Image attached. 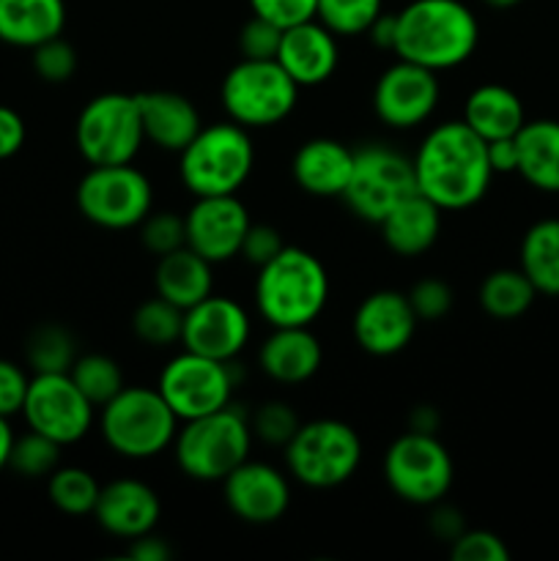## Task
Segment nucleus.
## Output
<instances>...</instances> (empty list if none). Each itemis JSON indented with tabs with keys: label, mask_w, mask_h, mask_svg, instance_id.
Returning <instances> with one entry per match:
<instances>
[{
	"label": "nucleus",
	"mask_w": 559,
	"mask_h": 561,
	"mask_svg": "<svg viewBox=\"0 0 559 561\" xmlns=\"http://www.w3.org/2000/svg\"><path fill=\"white\" fill-rule=\"evenodd\" d=\"M96 405L80 392L69 373H36L27 383L25 416L27 427L53 438L60 447L77 444L88 436Z\"/></svg>",
	"instance_id": "4468645a"
},
{
	"label": "nucleus",
	"mask_w": 559,
	"mask_h": 561,
	"mask_svg": "<svg viewBox=\"0 0 559 561\" xmlns=\"http://www.w3.org/2000/svg\"><path fill=\"white\" fill-rule=\"evenodd\" d=\"M431 529H433V535H438V537H442V540L453 542L455 537H458L460 531H464V520H460V513H455V510L438 507L436 513H433Z\"/></svg>",
	"instance_id": "3c124183"
},
{
	"label": "nucleus",
	"mask_w": 559,
	"mask_h": 561,
	"mask_svg": "<svg viewBox=\"0 0 559 561\" xmlns=\"http://www.w3.org/2000/svg\"><path fill=\"white\" fill-rule=\"evenodd\" d=\"M420 318L400 290H376L354 312V340L365 354L395 356L411 343Z\"/></svg>",
	"instance_id": "6ab92c4d"
},
{
	"label": "nucleus",
	"mask_w": 559,
	"mask_h": 561,
	"mask_svg": "<svg viewBox=\"0 0 559 561\" xmlns=\"http://www.w3.org/2000/svg\"><path fill=\"white\" fill-rule=\"evenodd\" d=\"M280 42H283V27L274 25V22H269V20H263V16L252 14L239 33L241 58L277 60Z\"/></svg>",
	"instance_id": "a19ab883"
},
{
	"label": "nucleus",
	"mask_w": 559,
	"mask_h": 561,
	"mask_svg": "<svg viewBox=\"0 0 559 561\" xmlns=\"http://www.w3.org/2000/svg\"><path fill=\"white\" fill-rule=\"evenodd\" d=\"M378 230L395 255L417 257L436 244L442 233V208L422 192H411L378 222Z\"/></svg>",
	"instance_id": "393cba45"
},
{
	"label": "nucleus",
	"mask_w": 559,
	"mask_h": 561,
	"mask_svg": "<svg viewBox=\"0 0 559 561\" xmlns=\"http://www.w3.org/2000/svg\"><path fill=\"white\" fill-rule=\"evenodd\" d=\"M411 192H417L414 168L406 153L384 142L356 148L349 186L343 192L345 206L354 217L378 225Z\"/></svg>",
	"instance_id": "f8f14e48"
},
{
	"label": "nucleus",
	"mask_w": 559,
	"mask_h": 561,
	"mask_svg": "<svg viewBox=\"0 0 559 561\" xmlns=\"http://www.w3.org/2000/svg\"><path fill=\"white\" fill-rule=\"evenodd\" d=\"M537 299L535 285L521 268H497L480 285V307L497 321H515Z\"/></svg>",
	"instance_id": "7c9ffc66"
},
{
	"label": "nucleus",
	"mask_w": 559,
	"mask_h": 561,
	"mask_svg": "<svg viewBox=\"0 0 559 561\" xmlns=\"http://www.w3.org/2000/svg\"><path fill=\"white\" fill-rule=\"evenodd\" d=\"M66 27L64 0H0V42L33 49Z\"/></svg>",
	"instance_id": "cd10ccee"
},
{
	"label": "nucleus",
	"mask_w": 559,
	"mask_h": 561,
	"mask_svg": "<svg viewBox=\"0 0 559 561\" xmlns=\"http://www.w3.org/2000/svg\"><path fill=\"white\" fill-rule=\"evenodd\" d=\"M362 463V442L351 425L340 420L301 422L285 444V466L296 482L316 491L338 488L356 474Z\"/></svg>",
	"instance_id": "0eeeda50"
},
{
	"label": "nucleus",
	"mask_w": 559,
	"mask_h": 561,
	"mask_svg": "<svg viewBox=\"0 0 559 561\" xmlns=\"http://www.w3.org/2000/svg\"><path fill=\"white\" fill-rule=\"evenodd\" d=\"M14 431L9 425V416H0V469L9 466V455L11 447H14Z\"/></svg>",
	"instance_id": "5fc2aeb1"
},
{
	"label": "nucleus",
	"mask_w": 559,
	"mask_h": 561,
	"mask_svg": "<svg viewBox=\"0 0 559 561\" xmlns=\"http://www.w3.org/2000/svg\"><path fill=\"white\" fill-rule=\"evenodd\" d=\"M301 88L277 60L241 58L225 75L219 99L230 121L244 129H269L288 118Z\"/></svg>",
	"instance_id": "6e6552de"
},
{
	"label": "nucleus",
	"mask_w": 559,
	"mask_h": 561,
	"mask_svg": "<svg viewBox=\"0 0 559 561\" xmlns=\"http://www.w3.org/2000/svg\"><path fill=\"white\" fill-rule=\"evenodd\" d=\"M69 376L71 381L80 387V392L85 394L96 409L107 405L110 400L126 387L118 362H115L113 356H104V354L77 356L75 365L69 367Z\"/></svg>",
	"instance_id": "473e14b6"
},
{
	"label": "nucleus",
	"mask_w": 559,
	"mask_h": 561,
	"mask_svg": "<svg viewBox=\"0 0 559 561\" xmlns=\"http://www.w3.org/2000/svg\"><path fill=\"white\" fill-rule=\"evenodd\" d=\"M283 247H285V241H283V236H280L277 228H272V225H250L244 241H241L239 255H244L247 263H252V266L261 268V266H266V263L272 261L280 250H283Z\"/></svg>",
	"instance_id": "a18cd8bd"
},
{
	"label": "nucleus",
	"mask_w": 559,
	"mask_h": 561,
	"mask_svg": "<svg viewBox=\"0 0 559 561\" xmlns=\"http://www.w3.org/2000/svg\"><path fill=\"white\" fill-rule=\"evenodd\" d=\"M142 118V135L159 151L181 153L201 131V113L186 96L175 91L137 93Z\"/></svg>",
	"instance_id": "4be33fe9"
},
{
	"label": "nucleus",
	"mask_w": 559,
	"mask_h": 561,
	"mask_svg": "<svg viewBox=\"0 0 559 561\" xmlns=\"http://www.w3.org/2000/svg\"><path fill=\"white\" fill-rule=\"evenodd\" d=\"M455 466L436 433L409 431L389 444L384 455V480L392 493L417 507H433L453 488Z\"/></svg>",
	"instance_id": "9d476101"
},
{
	"label": "nucleus",
	"mask_w": 559,
	"mask_h": 561,
	"mask_svg": "<svg viewBox=\"0 0 559 561\" xmlns=\"http://www.w3.org/2000/svg\"><path fill=\"white\" fill-rule=\"evenodd\" d=\"M464 121L486 142L515 137L526 124L524 102L515 91L499 82H486L466 96Z\"/></svg>",
	"instance_id": "a878e982"
},
{
	"label": "nucleus",
	"mask_w": 559,
	"mask_h": 561,
	"mask_svg": "<svg viewBox=\"0 0 559 561\" xmlns=\"http://www.w3.org/2000/svg\"><path fill=\"white\" fill-rule=\"evenodd\" d=\"M354 168V148L332 137H312L294 153L290 173L312 197H343Z\"/></svg>",
	"instance_id": "5701e85b"
},
{
	"label": "nucleus",
	"mask_w": 559,
	"mask_h": 561,
	"mask_svg": "<svg viewBox=\"0 0 559 561\" xmlns=\"http://www.w3.org/2000/svg\"><path fill=\"white\" fill-rule=\"evenodd\" d=\"M250 343V316L228 296H206L184 310L181 345L208 359L233 362Z\"/></svg>",
	"instance_id": "dca6fc26"
},
{
	"label": "nucleus",
	"mask_w": 559,
	"mask_h": 561,
	"mask_svg": "<svg viewBox=\"0 0 559 561\" xmlns=\"http://www.w3.org/2000/svg\"><path fill=\"white\" fill-rule=\"evenodd\" d=\"M338 36L323 22L307 20L283 31L277 64L299 88L323 85L338 69Z\"/></svg>",
	"instance_id": "412c9836"
},
{
	"label": "nucleus",
	"mask_w": 559,
	"mask_h": 561,
	"mask_svg": "<svg viewBox=\"0 0 559 561\" xmlns=\"http://www.w3.org/2000/svg\"><path fill=\"white\" fill-rule=\"evenodd\" d=\"M137 228H140L142 247H146L148 252H153L157 257L186 247V225L181 214H173V211L148 214Z\"/></svg>",
	"instance_id": "58836bf2"
},
{
	"label": "nucleus",
	"mask_w": 559,
	"mask_h": 561,
	"mask_svg": "<svg viewBox=\"0 0 559 561\" xmlns=\"http://www.w3.org/2000/svg\"><path fill=\"white\" fill-rule=\"evenodd\" d=\"M384 11V0H318L316 20L334 36H362Z\"/></svg>",
	"instance_id": "c9c22d12"
},
{
	"label": "nucleus",
	"mask_w": 559,
	"mask_h": 561,
	"mask_svg": "<svg viewBox=\"0 0 559 561\" xmlns=\"http://www.w3.org/2000/svg\"><path fill=\"white\" fill-rule=\"evenodd\" d=\"M27 365L36 373H69L75 365V340L64 327H38L25 345Z\"/></svg>",
	"instance_id": "f704fd0d"
},
{
	"label": "nucleus",
	"mask_w": 559,
	"mask_h": 561,
	"mask_svg": "<svg viewBox=\"0 0 559 561\" xmlns=\"http://www.w3.org/2000/svg\"><path fill=\"white\" fill-rule=\"evenodd\" d=\"M102 485L96 477L80 466H58L47 477V496L55 510L66 515H93Z\"/></svg>",
	"instance_id": "2f4dec72"
},
{
	"label": "nucleus",
	"mask_w": 559,
	"mask_h": 561,
	"mask_svg": "<svg viewBox=\"0 0 559 561\" xmlns=\"http://www.w3.org/2000/svg\"><path fill=\"white\" fill-rule=\"evenodd\" d=\"M488 162H491L493 175L515 173V170H518V148H515V137H504V140L488 142Z\"/></svg>",
	"instance_id": "8fccbe9b"
},
{
	"label": "nucleus",
	"mask_w": 559,
	"mask_h": 561,
	"mask_svg": "<svg viewBox=\"0 0 559 561\" xmlns=\"http://www.w3.org/2000/svg\"><path fill=\"white\" fill-rule=\"evenodd\" d=\"M132 329H135L137 340L153 348H164V345L181 343V329H184V310L170 305L168 299L157 296V299L142 301L132 316Z\"/></svg>",
	"instance_id": "72a5a7b5"
},
{
	"label": "nucleus",
	"mask_w": 559,
	"mask_h": 561,
	"mask_svg": "<svg viewBox=\"0 0 559 561\" xmlns=\"http://www.w3.org/2000/svg\"><path fill=\"white\" fill-rule=\"evenodd\" d=\"M223 496L230 513L252 526L277 524L290 504V485L280 469L263 460L236 466L223 480Z\"/></svg>",
	"instance_id": "a211bd4d"
},
{
	"label": "nucleus",
	"mask_w": 559,
	"mask_h": 561,
	"mask_svg": "<svg viewBox=\"0 0 559 561\" xmlns=\"http://www.w3.org/2000/svg\"><path fill=\"white\" fill-rule=\"evenodd\" d=\"M438 96H442V88H438L436 71L398 58V64L384 69L376 80L373 110L384 126L403 131L425 124L436 113Z\"/></svg>",
	"instance_id": "2eb2a0df"
},
{
	"label": "nucleus",
	"mask_w": 559,
	"mask_h": 561,
	"mask_svg": "<svg viewBox=\"0 0 559 561\" xmlns=\"http://www.w3.org/2000/svg\"><path fill=\"white\" fill-rule=\"evenodd\" d=\"M159 515H162V504H159L157 491L132 477L102 485L99 502L93 507L96 524L107 535L121 537V540H135V537L153 531Z\"/></svg>",
	"instance_id": "aec40b11"
},
{
	"label": "nucleus",
	"mask_w": 559,
	"mask_h": 561,
	"mask_svg": "<svg viewBox=\"0 0 559 561\" xmlns=\"http://www.w3.org/2000/svg\"><path fill=\"white\" fill-rule=\"evenodd\" d=\"M252 427L236 405L184 422L175 433V463L190 480L223 482L250 458Z\"/></svg>",
	"instance_id": "39448f33"
},
{
	"label": "nucleus",
	"mask_w": 559,
	"mask_h": 561,
	"mask_svg": "<svg viewBox=\"0 0 559 561\" xmlns=\"http://www.w3.org/2000/svg\"><path fill=\"white\" fill-rule=\"evenodd\" d=\"M25 146V121L16 110L0 104V162L14 157Z\"/></svg>",
	"instance_id": "de8ad7c7"
},
{
	"label": "nucleus",
	"mask_w": 559,
	"mask_h": 561,
	"mask_svg": "<svg viewBox=\"0 0 559 561\" xmlns=\"http://www.w3.org/2000/svg\"><path fill=\"white\" fill-rule=\"evenodd\" d=\"M406 296H409L411 310H414L420 321H438V318H444L453 310V290L438 277L420 279Z\"/></svg>",
	"instance_id": "37998d69"
},
{
	"label": "nucleus",
	"mask_w": 559,
	"mask_h": 561,
	"mask_svg": "<svg viewBox=\"0 0 559 561\" xmlns=\"http://www.w3.org/2000/svg\"><path fill=\"white\" fill-rule=\"evenodd\" d=\"M518 170L515 173L537 192L559 195V121H526L515 135Z\"/></svg>",
	"instance_id": "bb28decb"
},
{
	"label": "nucleus",
	"mask_w": 559,
	"mask_h": 561,
	"mask_svg": "<svg viewBox=\"0 0 559 561\" xmlns=\"http://www.w3.org/2000/svg\"><path fill=\"white\" fill-rule=\"evenodd\" d=\"M255 168L250 131L236 121L201 126L190 146L179 153L181 184L195 197L236 195Z\"/></svg>",
	"instance_id": "20e7f679"
},
{
	"label": "nucleus",
	"mask_w": 559,
	"mask_h": 561,
	"mask_svg": "<svg viewBox=\"0 0 559 561\" xmlns=\"http://www.w3.org/2000/svg\"><path fill=\"white\" fill-rule=\"evenodd\" d=\"M323 348L310 327H280L263 340L258 365L277 383H305L321 370Z\"/></svg>",
	"instance_id": "b1692460"
},
{
	"label": "nucleus",
	"mask_w": 559,
	"mask_h": 561,
	"mask_svg": "<svg viewBox=\"0 0 559 561\" xmlns=\"http://www.w3.org/2000/svg\"><path fill=\"white\" fill-rule=\"evenodd\" d=\"M33 71L42 77L44 82H66L75 77L77 71V53L64 36H55L49 42H42L33 47Z\"/></svg>",
	"instance_id": "ea45409f"
},
{
	"label": "nucleus",
	"mask_w": 559,
	"mask_h": 561,
	"mask_svg": "<svg viewBox=\"0 0 559 561\" xmlns=\"http://www.w3.org/2000/svg\"><path fill=\"white\" fill-rule=\"evenodd\" d=\"M417 192L442 211H464L480 203L491 186L488 142L464 121H444L422 137L411 157Z\"/></svg>",
	"instance_id": "f257e3e1"
},
{
	"label": "nucleus",
	"mask_w": 559,
	"mask_h": 561,
	"mask_svg": "<svg viewBox=\"0 0 559 561\" xmlns=\"http://www.w3.org/2000/svg\"><path fill=\"white\" fill-rule=\"evenodd\" d=\"M60 449L64 447L58 442L27 427L25 436L14 438L9 469H14L20 477H27V480H42L60 466Z\"/></svg>",
	"instance_id": "e433bc0d"
},
{
	"label": "nucleus",
	"mask_w": 559,
	"mask_h": 561,
	"mask_svg": "<svg viewBox=\"0 0 559 561\" xmlns=\"http://www.w3.org/2000/svg\"><path fill=\"white\" fill-rule=\"evenodd\" d=\"M521 272L537 294L559 296V219H540L521 239Z\"/></svg>",
	"instance_id": "c756f323"
},
{
	"label": "nucleus",
	"mask_w": 559,
	"mask_h": 561,
	"mask_svg": "<svg viewBox=\"0 0 559 561\" xmlns=\"http://www.w3.org/2000/svg\"><path fill=\"white\" fill-rule=\"evenodd\" d=\"M250 9L252 14L263 16L285 31L299 22L316 20L318 0H250Z\"/></svg>",
	"instance_id": "c03bdc74"
},
{
	"label": "nucleus",
	"mask_w": 559,
	"mask_h": 561,
	"mask_svg": "<svg viewBox=\"0 0 559 561\" xmlns=\"http://www.w3.org/2000/svg\"><path fill=\"white\" fill-rule=\"evenodd\" d=\"M453 561H507L510 551L499 535L488 529H471L460 531L449 548Z\"/></svg>",
	"instance_id": "79ce46f5"
},
{
	"label": "nucleus",
	"mask_w": 559,
	"mask_h": 561,
	"mask_svg": "<svg viewBox=\"0 0 559 561\" xmlns=\"http://www.w3.org/2000/svg\"><path fill=\"white\" fill-rule=\"evenodd\" d=\"M153 186L142 170L126 164H91L77 184V208L104 230L137 228L151 214Z\"/></svg>",
	"instance_id": "1a4fd4ad"
},
{
	"label": "nucleus",
	"mask_w": 559,
	"mask_h": 561,
	"mask_svg": "<svg viewBox=\"0 0 559 561\" xmlns=\"http://www.w3.org/2000/svg\"><path fill=\"white\" fill-rule=\"evenodd\" d=\"M486 5H491V9H513V5H518L521 0H482Z\"/></svg>",
	"instance_id": "6e6d98bb"
},
{
	"label": "nucleus",
	"mask_w": 559,
	"mask_h": 561,
	"mask_svg": "<svg viewBox=\"0 0 559 561\" xmlns=\"http://www.w3.org/2000/svg\"><path fill=\"white\" fill-rule=\"evenodd\" d=\"M186 247L208 263H225L241 252L247 230H250V214L244 203L236 195H212L195 197L190 211L184 214Z\"/></svg>",
	"instance_id": "f3484780"
},
{
	"label": "nucleus",
	"mask_w": 559,
	"mask_h": 561,
	"mask_svg": "<svg viewBox=\"0 0 559 561\" xmlns=\"http://www.w3.org/2000/svg\"><path fill=\"white\" fill-rule=\"evenodd\" d=\"M236 378L230 362L181 351L159 373V394L173 409L179 422L197 420L230 405Z\"/></svg>",
	"instance_id": "ddd939ff"
},
{
	"label": "nucleus",
	"mask_w": 559,
	"mask_h": 561,
	"mask_svg": "<svg viewBox=\"0 0 559 561\" xmlns=\"http://www.w3.org/2000/svg\"><path fill=\"white\" fill-rule=\"evenodd\" d=\"M250 427L252 436H258L269 447H285L301 427V420L288 403H283V400H269V403H263L255 411V416L250 420Z\"/></svg>",
	"instance_id": "4c0bfd02"
},
{
	"label": "nucleus",
	"mask_w": 559,
	"mask_h": 561,
	"mask_svg": "<svg viewBox=\"0 0 559 561\" xmlns=\"http://www.w3.org/2000/svg\"><path fill=\"white\" fill-rule=\"evenodd\" d=\"M99 431L115 455L126 460H148L173 447L179 416L164 403L159 389L124 387L102 405Z\"/></svg>",
	"instance_id": "423d86ee"
},
{
	"label": "nucleus",
	"mask_w": 559,
	"mask_h": 561,
	"mask_svg": "<svg viewBox=\"0 0 559 561\" xmlns=\"http://www.w3.org/2000/svg\"><path fill=\"white\" fill-rule=\"evenodd\" d=\"M329 301V274L312 252L285 244L258 268L255 305L272 329L310 327Z\"/></svg>",
	"instance_id": "7ed1b4c3"
},
{
	"label": "nucleus",
	"mask_w": 559,
	"mask_h": 561,
	"mask_svg": "<svg viewBox=\"0 0 559 561\" xmlns=\"http://www.w3.org/2000/svg\"><path fill=\"white\" fill-rule=\"evenodd\" d=\"M77 151L88 164H126L146 142L137 96L99 93L77 115Z\"/></svg>",
	"instance_id": "9b49d317"
},
{
	"label": "nucleus",
	"mask_w": 559,
	"mask_h": 561,
	"mask_svg": "<svg viewBox=\"0 0 559 561\" xmlns=\"http://www.w3.org/2000/svg\"><path fill=\"white\" fill-rule=\"evenodd\" d=\"M129 557L135 561H168L173 557V548H170V542L164 537L148 531V535H140L132 540Z\"/></svg>",
	"instance_id": "09e8293b"
},
{
	"label": "nucleus",
	"mask_w": 559,
	"mask_h": 561,
	"mask_svg": "<svg viewBox=\"0 0 559 561\" xmlns=\"http://www.w3.org/2000/svg\"><path fill=\"white\" fill-rule=\"evenodd\" d=\"M477 44L480 22L460 0H411L395 14L392 53L436 75L466 64Z\"/></svg>",
	"instance_id": "f03ea898"
},
{
	"label": "nucleus",
	"mask_w": 559,
	"mask_h": 561,
	"mask_svg": "<svg viewBox=\"0 0 559 561\" xmlns=\"http://www.w3.org/2000/svg\"><path fill=\"white\" fill-rule=\"evenodd\" d=\"M438 425V416L431 405H422L411 414V431H420V433H436Z\"/></svg>",
	"instance_id": "864d4df0"
},
{
	"label": "nucleus",
	"mask_w": 559,
	"mask_h": 561,
	"mask_svg": "<svg viewBox=\"0 0 559 561\" xmlns=\"http://www.w3.org/2000/svg\"><path fill=\"white\" fill-rule=\"evenodd\" d=\"M367 33H370V42L376 44V47L381 49H392L395 44V14H378L376 22H373L370 27H367Z\"/></svg>",
	"instance_id": "603ef678"
},
{
	"label": "nucleus",
	"mask_w": 559,
	"mask_h": 561,
	"mask_svg": "<svg viewBox=\"0 0 559 561\" xmlns=\"http://www.w3.org/2000/svg\"><path fill=\"white\" fill-rule=\"evenodd\" d=\"M27 383H31V378L25 376V370L20 365H14L9 359H0V416L22 414Z\"/></svg>",
	"instance_id": "49530a36"
},
{
	"label": "nucleus",
	"mask_w": 559,
	"mask_h": 561,
	"mask_svg": "<svg viewBox=\"0 0 559 561\" xmlns=\"http://www.w3.org/2000/svg\"><path fill=\"white\" fill-rule=\"evenodd\" d=\"M153 285H157V296L181 310H190L214 294V263H208L190 247H181L159 257Z\"/></svg>",
	"instance_id": "c85d7f7f"
}]
</instances>
